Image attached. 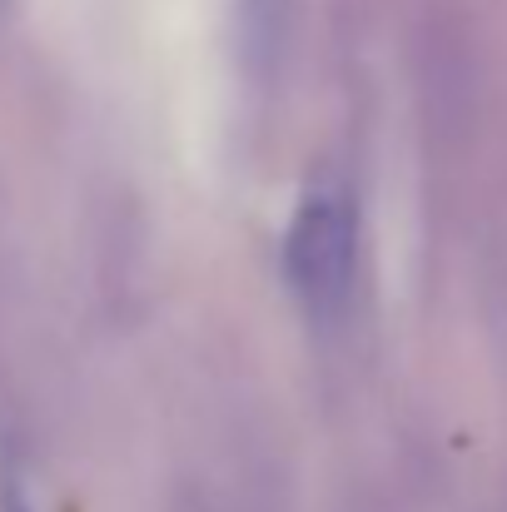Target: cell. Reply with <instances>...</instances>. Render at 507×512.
Instances as JSON below:
<instances>
[{
	"mask_svg": "<svg viewBox=\"0 0 507 512\" xmlns=\"http://www.w3.org/2000/svg\"><path fill=\"white\" fill-rule=\"evenodd\" d=\"M353 264H358V209L348 184L334 174L309 179L284 234V274L309 319H334L348 304Z\"/></svg>",
	"mask_w": 507,
	"mask_h": 512,
	"instance_id": "6da1fadb",
	"label": "cell"
},
{
	"mask_svg": "<svg viewBox=\"0 0 507 512\" xmlns=\"http://www.w3.org/2000/svg\"><path fill=\"white\" fill-rule=\"evenodd\" d=\"M279 15L284 0H244V35L254 50H269V40L279 35Z\"/></svg>",
	"mask_w": 507,
	"mask_h": 512,
	"instance_id": "7a4b0ae2",
	"label": "cell"
},
{
	"mask_svg": "<svg viewBox=\"0 0 507 512\" xmlns=\"http://www.w3.org/2000/svg\"><path fill=\"white\" fill-rule=\"evenodd\" d=\"M0 512H35L20 468H10V463H0Z\"/></svg>",
	"mask_w": 507,
	"mask_h": 512,
	"instance_id": "3957f363",
	"label": "cell"
}]
</instances>
